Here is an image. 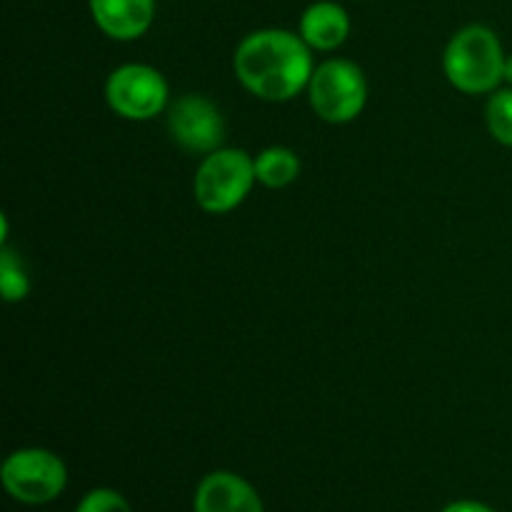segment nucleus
I'll return each mask as SVG.
<instances>
[{"label":"nucleus","instance_id":"obj_5","mask_svg":"<svg viewBox=\"0 0 512 512\" xmlns=\"http://www.w3.org/2000/svg\"><path fill=\"white\" fill-rule=\"evenodd\" d=\"M105 100L118 118L145 123L170 108V85L153 65L125 63L105 80Z\"/></svg>","mask_w":512,"mask_h":512},{"label":"nucleus","instance_id":"obj_12","mask_svg":"<svg viewBox=\"0 0 512 512\" xmlns=\"http://www.w3.org/2000/svg\"><path fill=\"white\" fill-rule=\"evenodd\" d=\"M485 123L490 135L505 148H512V88H498L490 93L485 105Z\"/></svg>","mask_w":512,"mask_h":512},{"label":"nucleus","instance_id":"obj_13","mask_svg":"<svg viewBox=\"0 0 512 512\" xmlns=\"http://www.w3.org/2000/svg\"><path fill=\"white\" fill-rule=\"evenodd\" d=\"M0 288H3V298L8 303H20L30 293L28 273L8 245H3V255H0Z\"/></svg>","mask_w":512,"mask_h":512},{"label":"nucleus","instance_id":"obj_2","mask_svg":"<svg viewBox=\"0 0 512 512\" xmlns=\"http://www.w3.org/2000/svg\"><path fill=\"white\" fill-rule=\"evenodd\" d=\"M505 55L498 33L483 23L460 28L443 50V73L455 90L490 95L505 83Z\"/></svg>","mask_w":512,"mask_h":512},{"label":"nucleus","instance_id":"obj_1","mask_svg":"<svg viewBox=\"0 0 512 512\" xmlns=\"http://www.w3.org/2000/svg\"><path fill=\"white\" fill-rule=\"evenodd\" d=\"M313 70V50L293 30H253L233 53V73L238 83L268 103H285L308 90Z\"/></svg>","mask_w":512,"mask_h":512},{"label":"nucleus","instance_id":"obj_7","mask_svg":"<svg viewBox=\"0 0 512 512\" xmlns=\"http://www.w3.org/2000/svg\"><path fill=\"white\" fill-rule=\"evenodd\" d=\"M168 133L175 145L195 155L223 148L225 120L218 105L198 93H188L170 103Z\"/></svg>","mask_w":512,"mask_h":512},{"label":"nucleus","instance_id":"obj_4","mask_svg":"<svg viewBox=\"0 0 512 512\" xmlns=\"http://www.w3.org/2000/svg\"><path fill=\"white\" fill-rule=\"evenodd\" d=\"M308 100L325 123H353L368 105V78L353 60L328 58L310 75Z\"/></svg>","mask_w":512,"mask_h":512},{"label":"nucleus","instance_id":"obj_15","mask_svg":"<svg viewBox=\"0 0 512 512\" xmlns=\"http://www.w3.org/2000/svg\"><path fill=\"white\" fill-rule=\"evenodd\" d=\"M443 512H495V510L483 503H475V500H460V503H450Z\"/></svg>","mask_w":512,"mask_h":512},{"label":"nucleus","instance_id":"obj_11","mask_svg":"<svg viewBox=\"0 0 512 512\" xmlns=\"http://www.w3.org/2000/svg\"><path fill=\"white\" fill-rule=\"evenodd\" d=\"M255 178L260 185L270 190L288 188L300 175V158L293 148L285 145H270L255 155Z\"/></svg>","mask_w":512,"mask_h":512},{"label":"nucleus","instance_id":"obj_14","mask_svg":"<svg viewBox=\"0 0 512 512\" xmlns=\"http://www.w3.org/2000/svg\"><path fill=\"white\" fill-rule=\"evenodd\" d=\"M75 512H133L130 510L128 500L118 493V490L110 488H95L80 500V505Z\"/></svg>","mask_w":512,"mask_h":512},{"label":"nucleus","instance_id":"obj_16","mask_svg":"<svg viewBox=\"0 0 512 512\" xmlns=\"http://www.w3.org/2000/svg\"><path fill=\"white\" fill-rule=\"evenodd\" d=\"M505 83L512 88V53L508 55V60H505Z\"/></svg>","mask_w":512,"mask_h":512},{"label":"nucleus","instance_id":"obj_8","mask_svg":"<svg viewBox=\"0 0 512 512\" xmlns=\"http://www.w3.org/2000/svg\"><path fill=\"white\" fill-rule=\"evenodd\" d=\"M193 512H265L253 485L240 475L218 470L200 480Z\"/></svg>","mask_w":512,"mask_h":512},{"label":"nucleus","instance_id":"obj_6","mask_svg":"<svg viewBox=\"0 0 512 512\" xmlns=\"http://www.w3.org/2000/svg\"><path fill=\"white\" fill-rule=\"evenodd\" d=\"M5 493L23 505L53 503L68 485V470L55 453L45 448L15 450L0 470Z\"/></svg>","mask_w":512,"mask_h":512},{"label":"nucleus","instance_id":"obj_10","mask_svg":"<svg viewBox=\"0 0 512 512\" xmlns=\"http://www.w3.org/2000/svg\"><path fill=\"white\" fill-rule=\"evenodd\" d=\"M298 33L310 45V50H323V53L338 50L350 35L348 10L333 0H318L300 15Z\"/></svg>","mask_w":512,"mask_h":512},{"label":"nucleus","instance_id":"obj_3","mask_svg":"<svg viewBox=\"0 0 512 512\" xmlns=\"http://www.w3.org/2000/svg\"><path fill=\"white\" fill-rule=\"evenodd\" d=\"M255 183L253 155L240 148H218L200 160L193 178V198L205 213L225 215L245 203Z\"/></svg>","mask_w":512,"mask_h":512},{"label":"nucleus","instance_id":"obj_9","mask_svg":"<svg viewBox=\"0 0 512 512\" xmlns=\"http://www.w3.org/2000/svg\"><path fill=\"white\" fill-rule=\"evenodd\" d=\"M88 5L100 33L120 43L143 38L155 18V0H88Z\"/></svg>","mask_w":512,"mask_h":512}]
</instances>
